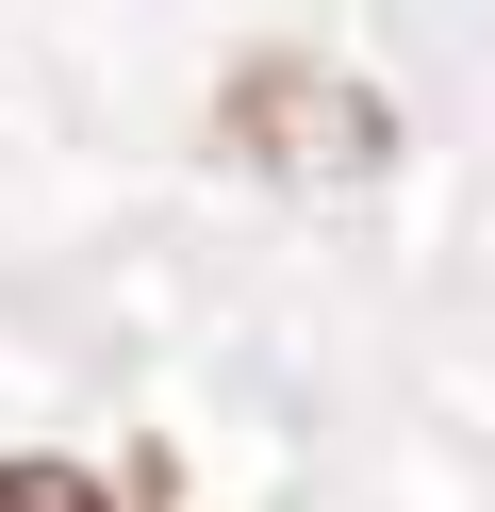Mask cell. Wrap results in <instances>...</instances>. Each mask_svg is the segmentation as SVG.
Segmentation results:
<instances>
[{"label": "cell", "mask_w": 495, "mask_h": 512, "mask_svg": "<svg viewBox=\"0 0 495 512\" xmlns=\"http://www.w3.org/2000/svg\"><path fill=\"white\" fill-rule=\"evenodd\" d=\"M231 149H248V166L363 182V166H380V100L330 83V67H297V50H264V67H231Z\"/></svg>", "instance_id": "6da1fadb"}, {"label": "cell", "mask_w": 495, "mask_h": 512, "mask_svg": "<svg viewBox=\"0 0 495 512\" xmlns=\"http://www.w3.org/2000/svg\"><path fill=\"white\" fill-rule=\"evenodd\" d=\"M0 512H116L83 463H0Z\"/></svg>", "instance_id": "7a4b0ae2"}]
</instances>
